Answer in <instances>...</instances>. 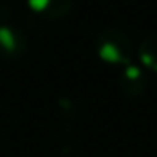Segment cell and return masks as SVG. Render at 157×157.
<instances>
[{
	"instance_id": "obj_3",
	"label": "cell",
	"mask_w": 157,
	"mask_h": 157,
	"mask_svg": "<svg viewBox=\"0 0 157 157\" xmlns=\"http://www.w3.org/2000/svg\"><path fill=\"white\" fill-rule=\"evenodd\" d=\"M73 0H27V5L34 14L44 19L64 17L71 9Z\"/></svg>"
},
{
	"instance_id": "obj_5",
	"label": "cell",
	"mask_w": 157,
	"mask_h": 157,
	"mask_svg": "<svg viewBox=\"0 0 157 157\" xmlns=\"http://www.w3.org/2000/svg\"><path fill=\"white\" fill-rule=\"evenodd\" d=\"M139 58L145 68L157 71V34L149 36L142 41L139 48Z\"/></svg>"
},
{
	"instance_id": "obj_1",
	"label": "cell",
	"mask_w": 157,
	"mask_h": 157,
	"mask_svg": "<svg viewBox=\"0 0 157 157\" xmlns=\"http://www.w3.org/2000/svg\"><path fill=\"white\" fill-rule=\"evenodd\" d=\"M96 54L108 64H130L132 42L123 32L106 29L96 37Z\"/></svg>"
},
{
	"instance_id": "obj_4",
	"label": "cell",
	"mask_w": 157,
	"mask_h": 157,
	"mask_svg": "<svg viewBox=\"0 0 157 157\" xmlns=\"http://www.w3.org/2000/svg\"><path fill=\"white\" fill-rule=\"evenodd\" d=\"M145 75L144 71L135 64H127L123 69L122 76H120V88L125 95L128 96H139L145 90Z\"/></svg>"
},
{
	"instance_id": "obj_2",
	"label": "cell",
	"mask_w": 157,
	"mask_h": 157,
	"mask_svg": "<svg viewBox=\"0 0 157 157\" xmlns=\"http://www.w3.org/2000/svg\"><path fill=\"white\" fill-rule=\"evenodd\" d=\"M27 42L19 29L10 25H0V56L7 59H17L25 52Z\"/></svg>"
}]
</instances>
